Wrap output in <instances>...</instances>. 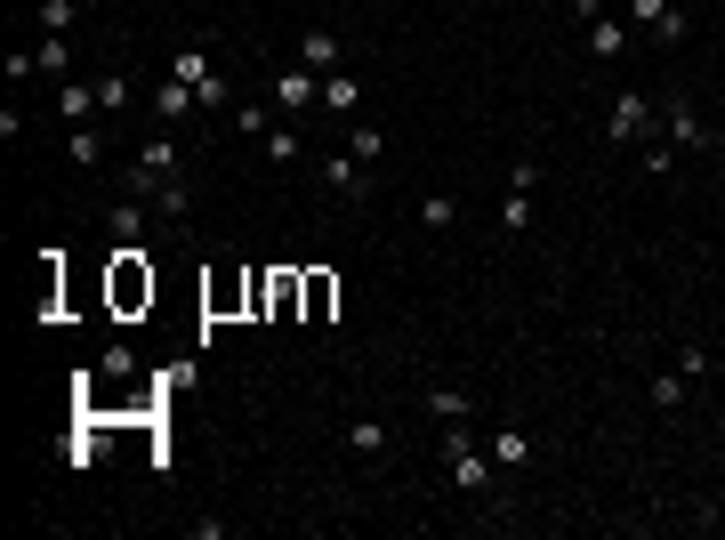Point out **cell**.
Masks as SVG:
<instances>
[{
    "mask_svg": "<svg viewBox=\"0 0 725 540\" xmlns=\"http://www.w3.org/2000/svg\"><path fill=\"white\" fill-rule=\"evenodd\" d=\"M154 307V266H145V242H113V315H137Z\"/></svg>",
    "mask_w": 725,
    "mask_h": 540,
    "instance_id": "6da1fadb",
    "label": "cell"
},
{
    "mask_svg": "<svg viewBox=\"0 0 725 540\" xmlns=\"http://www.w3.org/2000/svg\"><path fill=\"white\" fill-rule=\"evenodd\" d=\"M605 137L613 145H645V137H661V106L645 89H620L613 106H605Z\"/></svg>",
    "mask_w": 725,
    "mask_h": 540,
    "instance_id": "7a4b0ae2",
    "label": "cell"
},
{
    "mask_svg": "<svg viewBox=\"0 0 725 540\" xmlns=\"http://www.w3.org/2000/svg\"><path fill=\"white\" fill-rule=\"evenodd\" d=\"M444 476H451L460 492H492V452H484V444L468 435V420L444 435Z\"/></svg>",
    "mask_w": 725,
    "mask_h": 540,
    "instance_id": "3957f363",
    "label": "cell"
},
{
    "mask_svg": "<svg viewBox=\"0 0 725 540\" xmlns=\"http://www.w3.org/2000/svg\"><path fill=\"white\" fill-rule=\"evenodd\" d=\"M620 16H629L637 33H653L661 49H677V40H686V9H677V0H620Z\"/></svg>",
    "mask_w": 725,
    "mask_h": 540,
    "instance_id": "277c9868",
    "label": "cell"
},
{
    "mask_svg": "<svg viewBox=\"0 0 725 540\" xmlns=\"http://www.w3.org/2000/svg\"><path fill=\"white\" fill-rule=\"evenodd\" d=\"M170 178H178V137H145V145H137V170H130V185H137L145 202H154Z\"/></svg>",
    "mask_w": 725,
    "mask_h": 540,
    "instance_id": "5b68a950",
    "label": "cell"
},
{
    "mask_svg": "<svg viewBox=\"0 0 725 540\" xmlns=\"http://www.w3.org/2000/svg\"><path fill=\"white\" fill-rule=\"evenodd\" d=\"M661 137H669L677 154H701V145H710V130H701V113L686 97H661Z\"/></svg>",
    "mask_w": 725,
    "mask_h": 540,
    "instance_id": "8992f818",
    "label": "cell"
},
{
    "mask_svg": "<svg viewBox=\"0 0 725 540\" xmlns=\"http://www.w3.org/2000/svg\"><path fill=\"white\" fill-rule=\"evenodd\" d=\"M251 290H258V266H251V275H234V266H218V275L202 283V307H210V315H234V307H251Z\"/></svg>",
    "mask_w": 725,
    "mask_h": 540,
    "instance_id": "52a82bcc",
    "label": "cell"
},
{
    "mask_svg": "<svg viewBox=\"0 0 725 540\" xmlns=\"http://www.w3.org/2000/svg\"><path fill=\"white\" fill-rule=\"evenodd\" d=\"M266 315L275 323L306 315V266H275V275H266Z\"/></svg>",
    "mask_w": 725,
    "mask_h": 540,
    "instance_id": "ba28073f",
    "label": "cell"
},
{
    "mask_svg": "<svg viewBox=\"0 0 725 540\" xmlns=\"http://www.w3.org/2000/svg\"><path fill=\"white\" fill-rule=\"evenodd\" d=\"M275 106H282V113H306V106H323V73H306V65H282V73H275Z\"/></svg>",
    "mask_w": 725,
    "mask_h": 540,
    "instance_id": "9c48e42d",
    "label": "cell"
},
{
    "mask_svg": "<svg viewBox=\"0 0 725 540\" xmlns=\"http://www.w3.org/2000/svg\"><path fill=\"white\" fill-rule=\"evenodd\" d=\"M629 40H637V25H629V16H596V25H589V57H605V65H620V57H629Z\"/></svg>",
    "mask_w": 725,
    "mask_h": 540,
    "instance_id": "30bf717a",
    "label": "cell"
},
{
    "mask_svg": "<svg viewBox=\"0 0 725 540\" xmlns=\"http://www.w3.org/2000/svg\"><path fill=\"white\" fill-rule=\"evenodd\" d=\"M299 65H306V73H339V33H330V25H306V33H299Z\"/></svg>",
    "mask_w": 725,
    "mask_h": 540,
    "instance_id": "8fae6325",
    "label": "cell"
},
{
    "mask_svg": "<svg viewBox=\"0 0 725 540\" xmlns=\"http://www.w3.org/2000/svg\"><path fill=\"white\" fill-rule=\"evenodd\" d=\"M323 113L363 121V81H355V73H323Z\"/></svg>",
    "mask_w": 725,
    "mask_h": 540,
    "instance_id": "7c38bea8",
    "label": "cell"
},
{
    "mask_svg": "<svg viewBox=\"0 0 725 540\" xmlns=\"http://www.w3.org/2000/svg\"><path fill=\"white\" fill-rule=\"evenodd\" d=\"M363 170H371V161H355V154H330V161H323V185H330L339 202H363V185H371Z\"/></svg>",
    "mask_w": 725,
    "mask_h": 540,
    "instance_id": "4fadbf2b",
    "label": "cell"
},
{
    "mask_svg": "<svg viewBox=\"0 0 725 540\" xmlns=\"http://www.w3.org/2000/svg\"><path fill=\"white\" fill-rule=\"evenodd\" d=\"M154 113H161V121H185V113H202V97L185 89L178 73H161V81H154Z\"/></svg>",
    "mask_w": 725,
    "mask_h": 540,
    "instance_id": "5bb4252c",
    "label": "cell"
},
{
    "mask_svg": "<svg viewBox=\"0 0 725 540\" xmlns=\"http://www.w3.org/2000/svg\"><path fill=\"white\" fill-rule=\"evenodd\" d=\"M57 113H65V121H97V81H57Z\"/></svg>",
    "mask_w": 725,
    "mask_h": 540,
    "instance_id": "9a60e30c",
    "label": "cell"
},
{
    "mask_svg": "<svg viewBox=\"0 0 725 540\" xmlns=\"http://www.w3.org/2000/svg\"><path fill=\"white\" fill-rule=\"evenodd\" d=\"M65 161H73V170H97V161H106V137H97L89 121H73V130H65Z\"/></svg>",
    "mask_w": 725,
    "mask_h": 540,
    "instance_id": "2e32d148",
    "label": "cell"
},
{
    "mask_svg": "<svg viewBox=\"0 0 725 540\" xmlns=\"http://www.w3.org/2000/svg\"><path fill=\"white\" fill-rule=\"evenodd\" d=\"M106 226H113V242H145V202H137V194H121L113 211H106Z\"/></svg>",
    "mask_w": 725,
    "mask_h": 540,
    "instance_id": "e0dca14e",
    "label": "cell"
},
{
    "mask_svg": "<svg viewBox=\"0 0 725 540\" xmlns=\"http://www.w3.org/2000/svg\"><path fill=\"white\" fill-rule=\"evenodd\" d=\"M484 452H492V468H524V460H532V444H524V428H500V435H492V444H484Z\"/></svg>",
    "mask_w": 725,
    "mask_h": 540,
    "instance_id": "ac0fdd59",
    "label": "cell"
},
{
    "mask_svg": "<svg viewBox=\"0 0 725 540\" xmlns=\"http://www.w3.org/2000/svg\"><path fill=\"white\" fill-rule=\"evenodd\" d=\"M65 65H73L65 33H40V49H33V73H57V81H65Z\"/></svg>",
    "mask_w": 725,
    "mask_h": 540,
    "instance_id": "d6986e66",
    "label": "cell"
},
{
    "mask_svg": "<svg viewBox=\"0 0 725 540\" xmlns=\"http://www.w3.org/2000/svg\"><path fill=\"white\" fill-rule=\"evenodd\" d=\"M170 73L185 81V89H202V81H210L218 65H210V49H178V57H170Z\"/></svg>",
    "mask_w": 725,
    "mask_h": 540,
    "instance_id": "ffe728a7",
    "label": "cell"
},
{
    "mask_svg": "<svg viewBox=\"0 0 725 540\" xmlns=\"http://www.w3.org/2000/svg\"><path fill=\"white\" fill-rule=\"evenodd\" d=\"M451 218H460L451 194H420V226H427V235H451Z\"/></svg>",
    "mask_w": 725,
    "mask_h": 540,
    "instance_id": "44dd1931",
    "label": "cell"
},
{
    "mask_svg": "<svg viewBox=\"0 0 725 540\" xmlns=\"http://www.w3.org/2000/svg\"><path fill=\"white\" fill-rule=\"evenodd\" d=\"M347 452H363V460H379V452H387V420H355V428H347Z\"/></svg>",
    "mask_w": 725,
    "mask_h": 540,
    "instance_id": "7402d4cb",
    "label": "cell"
},
{
    "mask_svg": "<svg viewBox=\"0 0 725 540\" xmlns=\"http://www.w3.org/2000/svg\"><path fill=\"white\" fill-rule=\"evenodd\" d=\"M427 411H435L444 428H460V420H468V396H460V387H427Z\"/></svg>",
    "mask_w": 725,
    "mask_h": 540,
    "instance_id": "603a6c76",
    "label": "cell"
},
{
    "mask_svg": "<svg viewBox=\"0 0 725 540\" xmlns=\"http://www.w3.org/2000/svg\"><path fill=\"white\" fill-rule=\"evenodd\" d=\"M347 154H355V161H379V154H387V137L371 130V121H347Z\"/></svg>",
    "mask_w": 725,
    "mask_h": 540,
    "instance_id": "cb8c5ba5",
    "label": "cell"
},
{
    "mask_svg": "<svg viewBox=\"0 0 725 540\" xmlns=\"http://www.w3.org/2000/svg\"><path fill=\"white\" fill-rule=\"evenodd\" d=\"M330 299H339V283L315 266V275H306V323H323V315H330Z\"/></svg>",
    "mask_w": 725,
    "mask_h": 540,
    "instance_id": "d4e9b609",
    "label": "cell"
},
{
    "mask_svg": "<svg viewBox=\"0 0 725 540\" xmlns=\"http://www.w3.org/2000/svg\"><path fill=\"white\" fill-rule=\"evenodd\" d=\"M258 145H266V161H275V170H290V161H299V130H266Z\"/></svg>",
    "mask_w": 725,
    "mask_h": 540,
    "instance_id": "484cf974",
    "label": "cell"
},
{
    "mask_svg": "<svg viewBox=\"0 0 725 540\" xmlns=\"http://www.w3.org/2000/svg\"><path fill=\"white\" fill-rule=\"evenodd\" d=\"M524 226H532V194H516V185H508V202H500V235H524Z\"/></svg>",
    "mask_w": 725,
    "mask_h": 540,
    "instance_id": "4316f807",
    "label": "cell"
},
{
    "mask_svg": "<svg viewBox=\"0 0 725 540\" xmlns=\"http://www.w3.org/2000/svg\"><path fill=\"white\" fill-rule=\"evenodd\" d=\"M121 106H130V73H106L97 81V113H121Z\"/></svg>",
    "mask_w": 725,
    "mask_h": 540,
    "instance_id": "83f0119b",
    "label": "cell"
},
{
    "mask_svg": "<svg viewBox=\"0 0 725 540\" xmlns=\"http://www.w3.org/2000/svg\"><path fill=\"white\" fill-rule=\"evenodd\" d=\"M686 387H693L686 371H661V380H653V404H661V411H677V404H686Z\"/></svg>",
    "mask_w": 725,
    "mask_h": 540,
    "instance_id": "f1b7e54d",
    "label": "cell"
},
{
    "mask_svg": "<svg viewBox=\"0 0 725 540\" xmlns=\"http://www.w3.org/2000/svg\"><path fill=\"white\" fill-rule=\"evenodd\" d=\"M637 154H645V170H653V178H669V170H677V145H669V137H645Z\"/></svg>",
    "mask_w": 725,
    "mask_h": 540,
    "instance_id": "f546056e",
    "label": "cell"
},
{
    "mask_svg": "<svg viewBox=\"0 0 725 540\" xmlns=\"http://www.w3.org/2000/svg\"><path fill=\"white\" fill-rule=\"evenodd\" d=\"M677 371H686V380H710V347H701V339H686V347H677Z\"/></svg>",
    "mask_w": 725,
    "mask_h": 540,
    "instance_id": "4dcf8cb0",
    "label": "cell"
},
{
    "mask_svg": "<svg viewBox=\"0 0 725 540\" xmlns=\"http://www.w3.org/2000/svg\"><path fill=\"white\" fill-rule=\"evenodd\" d=\"M194 97H202V113H226V106H234V89H226V73H210V81H202Z\"/></svg>",
    "mask_w": 725,
    "mask_h": 540,
    "instance_id": "1f68e13d",
    "label": "cell"
},
{
    "mask_svg": "<svg viewBox=\"0 0 725 540\" xmlns=\"http://www.w3.org/2000/svg\"><path fill=\"white\" fill-rule=\"evenodd\" d=\"M40 33H73V0H40Z\"/></svg>",
    "mask_w": 725,
    "mask_h": 540,
    "instance_id": "d6a6232c",
    "label": "cell"
},
{
    "mask_svg": "<svg viewBox=\"0 0 725 540\" xmlns=\"http://www.w3.org/2000/svg\"><path fill=\"white\" fill-rule=\"evenodd\" d=\"M572 16H580V25H596V16H605V0H572Z\"/></svg>",
    "mask_w": 725,
    "mask_h": 540,
    "instance_id": "836d02e7",
    "label": "cell"
},
{
    "mask_svg": "<svg viewBox=\"0 0 725 540\" xmlns=\"http://www.w3.org/2000/svg\"><path fill=\"white\" fill-rule=\"evenodd\" d=\"M710 516H717V525H725V501H717V508H710Z\"/></svg>",
    "mask_w": 725,
    "mask_h": 540,
    "instance_id": "e575fe53",
    "label": "cell"
}]
</instances>
